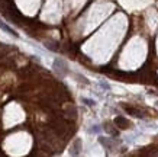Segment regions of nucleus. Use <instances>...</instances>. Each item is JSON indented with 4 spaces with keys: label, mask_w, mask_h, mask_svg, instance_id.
<instances>
[{
    "label": "nucleus",
    "mask_w": 158,
    "mask_h": 157,
    "mask_svg": "<svg viewBox=\"0 0 158 157\" xmlns=\"http://www.w3.org/2000/svg\"><path fill=\"white\" fill-rule=\"evenodd\" d=\"M115 124L118 125V128L120 129H128V128H131V122L126 119L125 117H118V118H115Z\"/></svg>",
    "instance_id": "nucleus-1"
},
{
    "label": "nucleus",
    "mask_w": 158,
    "mask_h": 157,
    "mask_svg": "<svg viewBox=\"0 0 158 157\" xmlns=\"http://www.w3.org/2000/svg\"><path fill=\"white\" fill-rule=\"evenodd\" d=\"M123 108H125L126 112L131 113V115H135V117H138V118H142V117H144L141 111H139V109H136V108H132V106H123Z\"/></svg>",
    "instance_id": "nucleus-2"
},
{
    "label": "nucleus",
    "mask_w": 158,
    "mask_h": 157,
    "mask_svg": "<svg viewBox=\"0 0 158 157\" xmlns=\"http://www.w3.org/2000/svg\"><path fill=\"white\" fill-rule=\"evenodd\" d=\"M0 28L3 29V31H6L7 34H10V35H15V36H17V34H16V32H15L13 29H10V28H9L7 25H5V23L2 22V21H0Z\"/></svg>",
    "instance_id": "nucleus-3"
},
{
    "label": "nucleus",
    "mask_w": 158,
    "mask_h": 157,
    "mask_svg": "<svg viewBox=\"0 0 158 157\" xmlns=\"http://www.w3.org/2000/svg\"><path fill=\"white\" fill-rule=\"evenodd\" d=\"M80 147H81V141L80 140H76V146H73V154H78L80 153Z\"/></svg>",
    "instance_id": "nucleus-4"
},
{
    "label": "nucleus",
    "mask_w": 158,
    "mask_h": 157,
    "mask_svg": "<svg viewBox=\"0 0 158 157\" xmlns=\"http://www.w3.org/2000/svg\"><path fill=\"white\" fill-rule=\"evenodd\" d=\"M106 131H107V132H110L112 135H118V131L112 128V125H110V124H107V125H106Z\"/></svg>",
    "instance_id": "nucleus-5"
}]
</instances>
